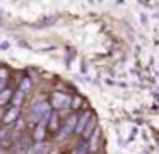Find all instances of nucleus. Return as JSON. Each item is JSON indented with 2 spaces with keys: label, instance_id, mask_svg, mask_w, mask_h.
I'll list each match as a JSON object with an SVG mask.
<instances>
[{
  "label": "nucleus",
  "instance_id": "f257e3e1",
  "mask_svg": "<svg viewBox=\"0 0 159 154\" xmlns=\"http://www.w3.org/2000/svg\"><path fill=\"white\" fill-rule=\"evenodd\" d=\"M17 116H19V108H17V106H14V108H11L7 113H5L4 122L5 123H12V122H16V120H17Z\"/></svg>",
  "mask_w": 159,
  "mask_h": 154
},
{
  "label": "nucleus",
  "instance_id": "f03ea898",
  "mask_svg": "<svg viewBox=\"0 0 159 154\" xmlns=\"http://www.w3.org/2000/svg\"><path fill=\"white\" fill-rule=\"evenodd\" d=\"M22 99H24V91H22V89H19V91H16L14 94H12V105L19 108V106L22 105Z\"/></svg>",
  "mask_w": 159,
  "mask_h": 154
},
{
  "label": "nucleus",
  "instance_id": "7ed1b4c3",
  "mask_svg": "<svg viewBox=\"0 0 159 154\" xmlns=\"http://www.w3.org/2000/svg\"><path fill=\"white\" fill-rule=\"evenodd\" d=\"M9 144H11V132H9L7 128L0 130V146H5V147H7Z\"/></svg>",
  "mask_w": 159,
  "mask_h": 154
},
{
  "label": "nucleus",
  "instance_id": "20e7f679",
  "mask_svg": "<svg viewBox=\"0 0 159 154\" xmlns=\"http://www.w3.org/2000/svg\"><path fill=\"white\" fill-rule=\"evenodd\" d=\"M9 99H12L11 89H4V91H0V105H5Z\"/></svg>",
  "mask_w": 159,
  "mask_h": 154
},
{
  "label": "nucleus",
  "instance_id": "39448f33",
  "mask_svg": "<svg viewBox=\"0 0 159 154\" xmlns=\"http://www.w3.org/2000/svg\"><path fill=\"white\" fill-rule=\"evenodd\" d=\"M43 130H45V122H41L38 125V128H36V132H34V137L36 139H41L43 135H45V132H43Z\"/></svg>",
  "mask_w": 159,
  "mask_h": 154
},
{
  "label": "nucleus",
  "instance_id": "423d86ee",
  "mask_svg": "<svg viewBox=\"0 0 159 154\" xmlns=\"http://www.w3.org/2000/svg\"><path fill=\"white\" fill-rule=\"evenodd\" d=\"M21 89H22L24 92H28L29 89H31V81H29L28 77H24V81L21 82Z\"/></svg>",
  "mask_w": 159,
  "mask_h": 154
},
{
  "label": "nucleus",
  "instance_id": "0eeeda50",
  "mask_svg": "<svg viewBox=\"0 0 159 154\" xmlns=\"http://www.w3.org/2000/svg\"><path fill=\"white\" fill-rule=\"evenodd\" d=\"M0 48H2V50H7V48H9V43H2V44H0Z\"/></svg>",
  "mask_w": 159,
  "mask_h": 154
}]
</instances>
